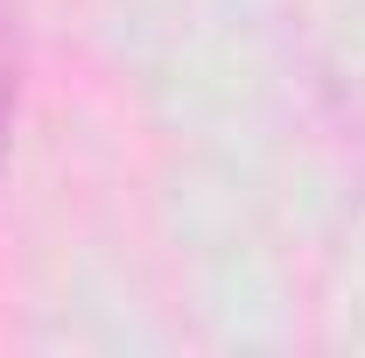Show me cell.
I'll return each instance as SVG.
<instances>
[{
    "label": "cell",
    "instance_id": "obj_1",
    "mask_svg": "<svg viewBox=\"0 0 365 358\" xmlns=\"http://www.w3.org/2000/svg\"><path fill=\"white\" fill-rule=\"evenodd\" d=\"M14 91H21V56H14V0H0V155L14 127Z\"/></svg>",
    "mask_w": 365,
    "mask_h": 358
}]
</instances>
